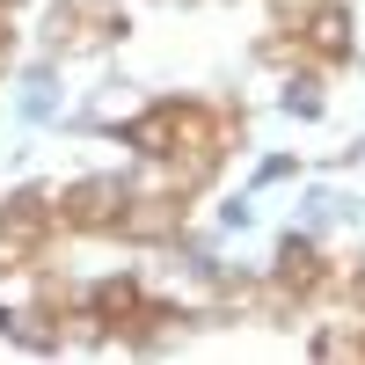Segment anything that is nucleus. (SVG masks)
Returning a JSON list of instances; mask_svg holds the SVG:
<instances>
[{"label": "nucleus", "mask_w": 365, "mask_h": 365, "mask_svg": "<svg viewBox=\"0 0 365 365\" xmlns=\"http://www.w3.org/2000/svg\"><path fill=\"white\" fill-rule=\"evenodd\" d=\"M58 227V212L44 205V197H15L8 212H0V270H15V263H29L37 256V241Z\"/></svg>", "instance_id": "obj_1"}, {"label": "nucleus", "mask_w": 365, "mask_h": 365, "mask_svg": "<svg viewBox=\"0 0 365 365\" xmlns=\"http://www.w3.org/2000/svg\"><path fill=\"white\" fill-rule=\"evenodd\" d=\"M58 220L66 227H117L125 220V190L117 182H81V190L58 197Z\"/></svg>", "instance_id": "obj_2"}, {"label": "nucleus", "mask_w": 365, "mask_h": 365, "mask_svg": "<svg viewBox=\"0 0 365 365\" xmlns=\"http://www.w3.org/2000/svg\"><path fill=\"white\" fill-rule=\"evenodd\" d=\"M307 44H314V51H329V58H336V51L351 44V22H344V8H322V15L307 22Z\"/></svg>", "instance_id": "obj_3"}, {"label": "nucleus", "mask_w": 365, "mask_h": 365, "mask_svg": "<svg viewBox=\"0 0 365 365\" xmlns=\"http://www.w3.org/2000/svg\"><path fill=\"white\" fill-rule=\"evenodd\" d=\"M285 285H299V292L322 285V256L314 249H285Z\"/></svg>", "instance_id": "obj_4"}]
</instances>
